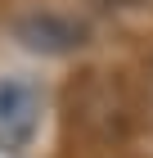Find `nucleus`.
I'll return each instance as SVG.
<instances>
[{
  "mask_svg": "<svg viewBox=\"0 0 153 158\" xmlns=\"http://www.w3.org/2000/svg\"><path fill=\"white\" fill-rule=\"evenodd\" d=\"M41 109H45V95L32 77H0V145L23 149L41 127Z\"/></svg>",
  "mask_w": 153,
  "mask_h": 158,
  "instance_id": "obj_1",
  "label": "nucleus"
},
{
  "mask_svg": "<svg viewBox=\"0 0 153 158\" xmlns=\"http://www.w3.org/2000/svg\"><path fill=\"white\" fill-rule=\"evenodd\" d=\"M14 36L36 54H68L86 41V32H81V23H72L63 14H27V18H18Z\"/></svg>",
  "mask_w": 153,
  "mask_h": 158,
  "instance_id": "obj_2",
  "label": "nucleus"
}]
</instances>
